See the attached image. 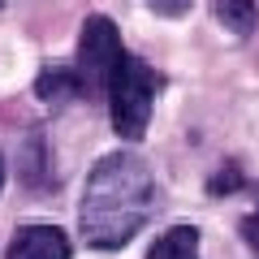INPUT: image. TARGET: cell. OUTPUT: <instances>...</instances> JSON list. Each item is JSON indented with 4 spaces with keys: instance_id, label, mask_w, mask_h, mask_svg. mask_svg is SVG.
<instances>
[{
    "instance_id": "1",
    "label": "cell",
    "mask_w": 259,
    "mask_h": 259,
    "mask_svg": "<svg viewBox=\"0 0 259 259\" xmlns=\"http://www.w3.org/2000/svg\"><path fill=\"white\" fill-rule=\"evenodd\" d=\"M156 207V177L130 151H112L87 177V194L78 207V229L91 246L117 250L147 225Z\"/></svg>"
},
{
    "instance_id": "11",
    "label": "cell",
    "mask_w": 259,
    "mask_h": 259,
    "mask_svg": "<svg viewBox=\"0 0 259 259\" xmlns=\"http://www.w3.org/2000/svg\"><path fill=\"white\" fill-rule=\"evenodd\" d=\"M5 5H9V0H0V9H5Z\"/></svg>"
},
{
    "instance_id": "3",
    "label": "cell",
    "mask_w": 259,
    "mask_h": 259,
    "mask_svg": "<svg viewBox=\"0 0 259 259\" xmlns=\"http://www.w3.org/2000/svg\"><path fill=\"white\" fill-rule=\"evenodd\" d=\"M121 35L117 26H112L104 13H91V18L82 22V35H78V65H74V74L78 82H82V95L91 91H108L112 74H117V65H121Z\"/></svg>"
},
{
    "instance_id": "6",
    "label": "cell",
    "mask_w": 259,
    "mask_h": 259,
    "mask_svg": "<svg viewBox=\"0 0 259 259\" xmlns=\"http://www.w3.org/2000/svg\"><path fill=\"white\" fill-rule=\"evenodd\" d=\"M35 95L39 100H69V95H82V82H78V74H74V65H48L44 74H39V82H35Z\"/></svg>"
},
{
    "instance_id": "2",
    "label": "cell",
    "mask_w": 259,
    "mask_h": 259,
    "mask_svg": "<svg viewBox=\"0 0 259 259\" xmlns=\"http://www.w3.org/2000/svg\"><path fill=\"white\" fill-rule=\"evenodd\" d=\"M156 91H160V74L139 56H121L117 74L108 82V112H112V130L121 139H143V130L151 121L156 108Z\"/></svg>"
},
{
    "instance_id": "5",
    "label": "cell",
    "mask_w": 259,
    "mask_h": 259,
    "mask_svg": "<svg viewBox=\"0 0 259 259\" xmlns=\"http://www.w3.org/2000/svg\"><path fill=\"white\" fill-rule=\"evenodd\" d=\"M147 259H199V229L194 225H173L151 242Z\"/></svg>"
},
{
    "instance_id": "8",
    "label": "cell",
    "mask_w": 259,
    "mask_h": 259,
    "mask_svg": "<svg viewBox=\"0 0 259 259\" xmlns=\"http://www.w3.org/2000/svg\"><path fill=\"white\" fill-rule=\"evenodd\" d=\"M143 5H151L156 13H164V18H182L186 9H190L194 0H143Z\"/></svg>"
},
{
    "instance_id": "9",
    "label": "cell",
    "mask_w": 259,
    "mask_h": 259,
    "mask_svg": "<svg viewBox=\"0 0 259 259\" xmlns=\"http://www.w3.org/2000/svg\"><path fill=\"white\" fill-rule=\"evenodd\" d=\"M242 238H246V246L259 255V207H255V212H246V221H242Z\"/></svg>"
},
{
    "instance_id": "4",
    "label": "cell",
    "mask_w": 259,
    "mask_h": 259,
    "mask_svg": "<svg viewBox=\"0 0 259 259\" xmlns=\"http://www.w3.org/2000/svg\"><path fill=\"white\" fill-rule=\"evenodd\" d=\"M5 259H69V238L56 225H22Z\"/></svg>"
},
{
    "instance_id": "7",
    "label": "cell",
    "mask_w": 259,
    "mask_h": 259,
    "mask_svg": "<svg viewBox=\"0 0 259 259\" xmlns=\"http://www.w3.org/2000/svg\"><path fill=\"white\" fill-rule=\"evenodd\" d=\"M216 18L229 35H250L255 30V0H216Z\"/></svg>"
},
{
    "instance_id": "10",
    "label": "cell",
    "mask_w": 259,
    "mask_h": 259,
    "mask_svg": "<svg viewBox=\"0 0 259 259\" xmlns=\"http://www.w3.org/2000/svg\"><path fill=\"white\" fill-rule=\"evenodd\" d=\"M0 186H5V156H0Z\"/></svg>"
}]
</instances>
